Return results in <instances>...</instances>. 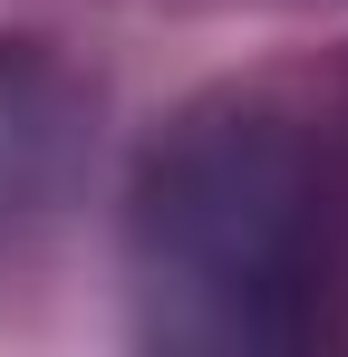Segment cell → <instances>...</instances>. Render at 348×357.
<instances>
[{"label":"cell","mask_w":348,"mask_h":357,"mask_svg":"<svg viewBox=\"0 0 348 357\" xmlns=\"http://www.w3.org/2000/svg\"><path fill=\"white\" fill-rule=\"evenodd\" d=\"M136 290L165 348H290L319 299V174L271 116H194L136 183Z\"/></svg>","instance_id":"6da1fadb"},{"label":"cell","mask_w":348,"mask_h":357,"mask_svg":"<svg viewBox=\"0 0 348 357\" xmlns=\"http://www.w3.org/2000/svg\"><path fill=\"white\" fill-rule=\"evenodd\" d=\"M87 165V97L39 49H0V251L58 222Z\"/></svg>","instance_id":"7a4b0ae2"}]
</instances>
